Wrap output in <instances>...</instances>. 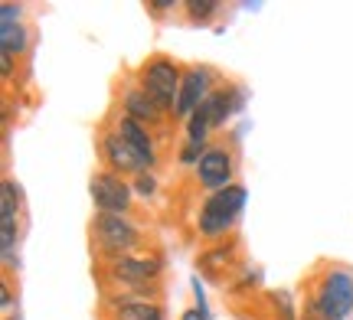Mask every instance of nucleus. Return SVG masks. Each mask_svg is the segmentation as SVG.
<instances>
[{"label": "nucleus", "instance_id": "3", "mask_svg": "<svg viewBox=\"0 0 353 320\" xmlns=\"http://www.w3.org/2000/svg\"><path fill=\"white\" fill-rule=\"evenodd\" d=\"M314 308L324 320H343L353 310V275L347 268H330L321 281Z\"/></svg>", "mask_w": 353, "mask_h": 320}, {"label": "nucleus", "instance_id": "8", "mask_svg": "<svg viewBox=\"0 0 353 320\" xmlns=\"http://www.w3.org/2000/svg\"><path fill=\"white\" fill-rule=\"evenodd\" d=\"M213 95V72L206 65H193L183 72L180 85V102H176V118H190L206 98Z\"/></svg>", "mask_w": 353, "mask_h": 320}, {"label": "nucleus", "instance_id": "13", "mask_svg": "<svg viewBox=\"0 0 353 320\" xmlns=\"http://www.w3.org/2000/svg\"><path fill=\"white\" fill-rule=\"evenodd\" d=\"M26 50V30L23 20H0V52H20Z\"/></svg>", "mask_w": 353, "mask_h": 320}, {"label": "nucleus", "instance_id": "5", "mask_svg": "<svg viewBox=\"0 0 353 320\" xmlns=\"http://www.w3.org/2000/svg\"><path fill=\"white\" fill-rule=\"evenodd\" d=\"M88 193H92V203L99 213H108V216H128L131 213V200H134V190L125 177H118L112 170H101L92 177L88 183Z\"/></svg>", "mask_w": 353, "mask_h": 320}, {"label": "nucleus", "instance_id": "12", "mask_svg": "<svg viewBox=\"0 0 353 320\" xmlns=\"http://www.w3.org/2000/svg\"><path fill=\"white\" fill-rule=\"evenodd\" d=\"M125 108H128V118H134V121H141V125H161V118H164V111H161V108H157V105H154L141 89L128 92Z\"/></svg>", "mask_w": 353, "mask_h": 320}, {"label": "nucleus", "instance_id": "6", "mask_svg": "<svg viewBox=\"0 0 353 320\" xmlns=\"http://www.w3.org/2000/svg\"><path fill=\"white\" fill-rule=\"evenodd\" d=\"M161 275V258L154 255H125L112 262L108 265V278L114 284H121V288H144V284H151L154 278Z\"/></svg>", "mask_w": 353, "mask_h": 320}, {"label": "nucleus", "instance_id": "9", "mask_svg": "<svg viewBox=\"0 0 353 320\" xmlns=\"http://www.w3.org/2000/svg\"><path fill=\"white\" fill-rule=\"evenodd\" d=\"M101 157H105L108 170L118 173V177H125V173H144V160L131 151V144H128L118 131L101 138Z\"/></svg>", "mask_w": 353, "mask_h": 320}, {"label": "nucleus", "instance_id": "16", "mask_svg": "<svg viewBox=\"0 0 353 320\" xmlns=\"http://www.w3.org/2000/svg\"><path fill=\"white\" fill-rule=\"evenodd\" d=\"M213 131V125H210V118H206V111L203 108H196L193 115L187 118V138L196 144H206V134Z\"/></svg>", "mask_w": 353, "mask_h": 320}, {"label": "nucleus", "instance_id": "11", "mask_svg": "<svg viewBox=\"0 0 353 320\" xmlns=\"http://www.w3.org/2000/svg\"><path fill=\"white\" fill-rule=\"evenodd\" d=\"M118 134L125 138L128 144H131V151L144 160V167H154V160H157V151H154V141H151V134H148V128L141 125V121H134V118H121L118 121Z\"/></svg>", "mask_w": 353, "mask_h": 320}, {"label": "nucleus", "instance_id": "21", "mask_svg": "<svg viewBox=\"0 0 353 320\" xmlns=\"http://www.w3.org/2000/svg\"><path fill=\"white\" fill-rule=\"evenodd\" d=\"M0 69H3V78L13 76V56L10 52H0Z\"/></svg>", "mask_w": 353, "mask_h": 320}, {"label": "nucleus", "instance_id": "17", "mask_svg": "<svg viewBox=\"0 0 353 320\" xmlns=\"http://www.w3.org/2000/svg\"><path fill=\"white\" fill-rule=\"evenodd\" d=\"M183 10H187V17L193 20V23H206V20L219 10V3H216V0H203V3L190 0V3H183Z\"/></svg>", "mask_w": 353, "mask_h": 320}, {"label": "nucleus", "instance_id": "23", "mask_svg": "<svg viewBox=\"0 0 353 320\" xmlns=\"http://www.w3.org/2000/svg\"><path fill=\"white\" fill-rule=\"evenodd\" d=\"M176 3H170V0H164V3H148V10H154V13H164V10H174Z\"/></svg>", "mask_w": 353, "mask_h": 320}, {"label": "nucleus", "instance_id": "20", "mask_svg": "<svg viewBox=\"0 0 353 320\" xmlns=\"http://www.w3.org/2000/svg\"><path fill=\"white\" fill-rule=\"evenodd\" d=\"M180 320H210V310L190 308V310H183V317H180Z\"/></svg>", "mask_w": 353, "mask_h": 320}, {"label": "nucleus", "instance_id": "19", "mask_svg": "<svg viewBox=\"0 0 353 320\" xmlns=\"http://www.w3.org/2000/svg\"><path fill=\"white\" fill-rule=\"evenodd\" d=\"M134 190L141 193V196H154V190H157V180L144 170V173H138V183H134Z\"/></svg>", "mask_w": 353, "mask_h": 320}, {"label": "nucleus", "instance_id": "1", "mask_svg": "<svg viewBox=\"0 0 353 320\" xmlns=\"http://www.w3.org/2000/svg\"><path fill=\"white\" fill-rule=\"evenodd\" d=\"M245 200H249V193L239 183H232L219 193H210V200L200 209V222H196L203 239H226L245 209Z\"/></svg>", "mask_w": 353, "mask_h": 320}, {"label": "nucleus", "instance_id": "18", "mask_svg": "<svg viewBox=\"0 0 353 320\" xmlns=\"http://www.w3.org/2000/svg\"><path fill=\"white\" fill-rule=\"evenodd\" d=\"M200 151H206V144H196V141H187V147H183V154H180V160L183 164H200Z\"/></svg>", "mask_w": 353, "mask_h": 320}, {"label": "nucleus", "instance_id": "4", "mask_svg": "<svg viewBox=\"0 0 353 320\" xmlns=\"http://www.w3.org/2000/svg\"><path fill=\"white\" fill-rule=\"evenodd\" d=\"M92 229H95V245H99V252L108 258V262L125 258L128 252L138 245V229H134L125 216H108V213H99L95 222H92Z\"/></svg>", "mask_w": 353, "mask_h": 320}, {"label": "nucleus", "instance_id": "2", "mask_svg": "<svg viewBox=\"0 0 353 320\" xmlns=\"http://www.w3.org/2000/svg\"><path fill=\"white\" fill-rule=\"evenodd\" d=\"M180 85H183V72L174 59L167 56H151L144 69H141V92L151 98L161 111H174L176 115V102H180Z\"/></svg>", "mask_w": 353, "mask_h": 320}, {"label": "nucleus", "instance_id": "22", "mask_svg": "<svg viewBox=\"0 0 353 320\" xmlns=\"http://www.w3.org/2000/svg\"><path fill=\"white\" fill-rule=\"evenodd\" d=\"M0 301H3V314H10V310H13V297H10V291H7V284L0 288Z\"/></svg>", "mask_w": 353, "mask_h": 320}, {"label": "nucleus", "instance_id": "15", "mask_svg": "<svg viewBox=\"0 0 353 320\" xmlns=\"http://www.w3.org/2000/svg\"><path fill=\"white\" fill-rule=\"evenodd\" d=\"M17 213H20V190L13 186V180H3V186H0V216L17 219Z\"/></svg>", "mask_w": 353, "mask_h": 320}, {"label": "nucleus", "instance_id": "7", "mask_svg": "<svg viewBox=\"0 0 353 320\" xmlns=\"http://www.w3.org/2000/svg\"><path fill=\"white\" fill-rule=\"evenodd\" d=\"M196 177H200V186L210 193H219L232 186V154H229L226 147H206L200 157V164H196Z\"/></svg>", "mask_w": 353, "mask_h": 320}, {"label": "nucleus", "instance_id": "10", "mask_svg": "<svg viewBox=\"0 0 353 320\" xmlns=\"http://www.w3.org/2000/svg\"><path fill=\"white\" fill-rule=\"evenodd\" d=\"M200 108L206 111V118H210L213 128H223L229 118L242 108V92L239 89H213V95H210Z\"/></svg>", "mask_w": 353, "mask_h": 320}, {"label": "nucleus", "instance_id": "14", "mask_svg": "<svg viewBox=\"0 0 353 320\" xmlns=\"http://www.w3.org/2000/svg\"><path fill=\"white\" fill-rule=\"evenodd\" d=\"M118 320H164V310L157 301H121Z\"/></svg>", "mask_w": 353, "mask_h": 320}]
</instances>
